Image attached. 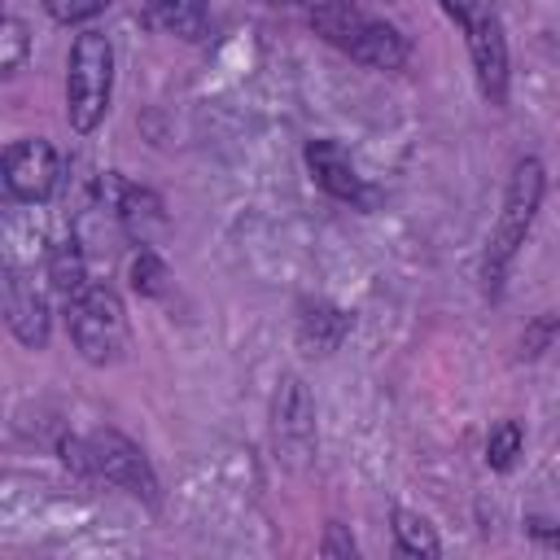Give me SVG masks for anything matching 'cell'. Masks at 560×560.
<instances>
[{"mask_svg": "<svg viewBox=\"0 0 560 560\" xmlns=\"http://www.w3.org/2000/svg\"><path fill=\"white\" fill-rule=\"evenodd\" d=\"M542 192H547V171L538 158H521L508 175V192H503V210L486 236V254H481V289L486 298H499L503 293V276L516 258V249L525 245L529 228H534V214L542 206Z\"/></svg>", "mask_w": 560, "mask_h": 560, "instance_id": "cell-1", "label": "cell"}, {"mask_svg": "<svg viewBox=\"0 0 560 560\" xmlns=\"http://www.w3.org/2000/svg\"><path fill=\"white\" fill-rule=\"evenodd\" d=\"M311 26L332 48H341L346 57H354L363 66H376V70H402L407 57H411L407 35L394 22L368 13L359 0H315L311 4Z\"/></svg>", "mask_w": 560, "mask_h": 560, "instance_id": "cell-2", "label": "cell"}, {"mask_svg": "<svg viewBox=\"0 0 560 560\" xmlns=\"http://www.w3.org/2000/svg\"><path fill=\"white\" fill-rule=\"evenodd\" d=\"M114 92V44L105 31H79L66 57V122L88 136L101 127Z\"/></svg>", "mask_w": 560, "mask_h": 560, "instance_id": "cell-3", "label": "cell"}, {"mask_svg": "<svg viewBox=\"0 0 560 560\" xmlns=\"http://www.w3.org/2000/svg\"><path fill=\"white\" fill-rule=\"evenodd\" d=\"M66 464H74L83 477H101L109 486H122L127 494L144 499L149 508H158V477L144 459V451L122 438L118 429H96L88 438H66L61 442Z\"/></svg>", "mask_w": 560, "mask_h": 560, "instance_id": "cell-4", "label": "cell"}, {"mask_svg": "<svg viewBox=\"0 0 560 560\" xmlns=\"http://www.w3.org/2000/svg\"><path fill=\"white\" fill-rule=\"evenodd\" d=\"M442 9L464 31L481 96L494 109H503L508 105V35H503V18L494 0H442Z\"/></svg>", "mask_w": 560, "mask_h": 560, "instance_id": "cell-5", "label": "cell"}, {"mask_svg": "<svg viewBox=\"0 0 560 560\" xmlns=\"http://www.w3.org/2000/svg\"><path fill=\"white\" fill-rule=\"evenodd\" d=\"M66 328L74 350L96 368H109L127 354V306L109 284H88L79 298H70Z\"/></svg>", "mask_w": 560, "mask_h": 560, "instance_id": "cell-6", "label": "cell"}, {"mask_svg": "<svg viewBox=\"0 0 560 560\" xmlns=\"http://www.w3.org/2000/svg\"><path fill=\"white\" fill-rule=\"evenodd\" d=\"M0 175H4V192L13 201H48L57 179H61V162L44 136H26V140H13L4 149Z\"/></svg>", "mask_w": 560, "mask_h": 560, "instance_id": "cell-7", "label": "cell"}, {"mask_svg": "<svg viewBox=\"0 0 560 560\" xmlns=\"http://www.w3.org/2000/svg\"><path fill=\"white\" fill-rule=\"evenodd\" d=\"M105 188L114 192V197H109L114 219H118V228L136 241V249L153 245V236L166 232V201H162L153 188H144V184H127V179L114 175V171L105 175Z\"/></svg>", "mask_w": 560, "mask_h": 560, "instance_id": "cell-8", "label": "cell"}, {"mask_svg": "<svg viewBox=\"0 0 560 560\" xmlns=\"http://www.w3.org/2000/svg\"><path fill=\"white\" fill-rule=\"evenodd\" d=\"M4 319H9V332L31 346V350H44L48 346V328H52V315H48V298L35 289V280L18 267L4 271Z\"/></svg>", "mask_w": 560, "mask_h": 560, "instance_id": "cell-9", "label": "cell"}, {"mask_svg": "<svg viewBox=\"0 0 560 560\" xmlns=\"http://www.w3.org/2000/svg\"><path fill=\"white\" fill-rule=\"evenodd\" d=\"M302 158H306V171L315 175V184H319L328 197L350 201V206H368V201H372V192H368V184H363L359 166L350 162L346 144L328 140V136H324V140H306Z\"/></svg>", "mask_w": 560, "mask_h": 560, "instance_id": "cell-10", "label": "cell"}, {"mask_svg": "<svg viewBox=\"0 0 560 560\" xmlns=\"http://www.w3.org/2000/svg\"><path fill=\"white\" fill-rule=\"evenodd\" d=\"M276 446L289 459H306L315 446V411H311V394L298 376H284L280 394H276Z\"/></svg>", "mask_w": 560, "mask_h": 560, "instance_id": "cell-11", "label": "cell"}, {"mask_svg": "<svg viewBox=\"0 0 560 560\" xmlns=\"http://www.w3.org/2000/svg\"><path fill=\"white\" fill-rule=\"evenodd\" d=\"M350 311H341V306H328V302H306L302 306V315H298V337H302V346L311 350V354H328V350H337L341 346V337L350 332Z\"/></svg>", "mask_w": 560, "mask_h": 560, "instance_id": "cell-12", "label": "cell"}, {"mask_svg": "<svg viewBox=\"0 0 560 560\" xmlns=\"http://www.w3.org/2000/svg\"><path fill=\"white\" fill-rule=\"evenodd\" d=\"M136 9L153 31L179 39H197L206 31V0H136Z\"/></svg>", "mask_w": 560, "mask_h": 560, "instance_id": "cell-13", "label": "cell"}, {"mask_svg": "<svg viewBox=\"0 0 560 560\" xmlns=\"http://www.w3.org/2000/svg\"><path fill=\"white\" fill-rule=\"evenodd\" d=\"M48 284L70 302V298H79L92 280H88V258H83V249H79V241L70 236V241H57L52 249H48Z\"/></svg>", "mask_w": 560, "mask_h": 560, "instance_id": "cell-14", "label": "cell"}, {"mask_svg": "<svg viewBox=\"0 0 560 560\" xmlns=\"http://www.w3.org/2000/svg\"><path fill=\"white\" fill-rule=\"evenodd\" d=\"M394 547H398L402 556H424V560H433V556L442 551L433 525H429L424 516L407 512V508H394Z\"/></svg>", "mask_w": 560, "mask_h": 560, "instance_id": "cell-15", "label": "cell"}, {"mask_svg": "<svg viewBox=\"0 0 560 560\" xmlns=\"http://www.w3.org/2000/svg\"><path fill=\"white\" fill-rule=\"evenodd\" d=\"M166 280H171V271H166L162 254H158L153 245L136 249V258H131V289H136L140 298H162V293H166Z\"/></svg>", "mask_w": 560, "mask_h": 560, "instance_id": "cell-16", "label": "cell"}, {"mask_svg": "<svg viewBox=\"0 0 560 560\" xmlns=\"http://www.w3.org/2000/svg\"><path fill=\"white\" fill-rule=\"evenodd\" d=\"M26 52H31V26L9 13L0 22V74H18L22 61H26Z\"/></svg>", "mask_w": 560, "mask_h": 560, "instance_id": "cell-17", "label": "cell"}, {"mask_svg": "<svg viewBox=\"0 0 560 560\" xmlns=\"http://www.w3.org/2000/svg\"><path fill=\"white\" fill-rule=\"evenodd\" d=\"M521 442H525L521 424H516V420H499V424L490 429V438H486V459H490V468L508 472V468L516 464V455H521Z\"/></svg>", "mask_w": 560, "mask_h": 560, "instance_id": "cell-18", "label": "cell"}, {"mask_svg": "<svg viewBox=\"0 0 560 560\" xmlns=\"http://www.w3.org/2000/svg\"><path fill=\"white\" fill-rule=\"evenodd\" d=\"M114 0H44V13L52 18V22H61V26H83V22H92L96 13H105Z\"/></svg>", "mask_w": 560, "mask_h": 560, "instance_id": "cell-19", "label": "cell"}, {"mask_svg": "<svg viewBox=\"0 0 560 560\" xmlns=\"http://www.w3.org/2000/svg\"><path fill=\"white\" fill-rule=\"evenodd\" d=\"M556 337H560V319H556V315H538V319L525 328V337H521V359H538Z\"/></svg>", "mask_w": 560, "mask_h": 560, "instance_id": "cell-20", "label": "cell"}, {"mask_svg": "<svg viewBox=\"0 0 560 560\" xmlns=\"http://www.w3.org/2000/svg\"><path fill=\"white\" fill-rule=\"evenodd\" d=\"M319 551H324V556H341V560L359 556L354 538H350V534H346V525H337V521H328V525H324V542H319Z\"/></svg>", "mask_w": 560, "mask_h": 560, "instance_id": "cell-21", "label": "cell"}, {"mask_svg": "<svg viewBox=\"0 0 560 560\" xmlns=\"http://www.w3.org/2000/svg\"><path fill=\"white\" fill-rule=\"evenodd\" d=\"M529 534H534L538 542H551V547H560V534H556V529H547V521H529Z\"/></svg>", "mask_w": 560, "mask_h": 560, "instance_id": "cell-22", "label": "cell"}]
</instances>
